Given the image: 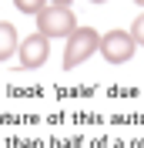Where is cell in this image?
I'll return each mask as SVG.
<instances>
[{"label":"cell","mask_w":144,"mask_h":148,"mask_svg":"<svg viewBox=\"0 0 144 148\" xmlns=\"http://www.w3.org/2000/svg\"><path fill=\"white\" fill-rule=\"evenodd\" d=\"M37 17V34H44L47 40H64L77 27V17H74L71 7H57V3H47L34 14Z\"/></svg>","instance_id":"6da1fadb"},{"label":"cell","mask_w":144,"mask_h":148,"mask_svg":"<svg viewBox=\"0 0 144 148\" xmlns=\"http://www.w3.org/2000/svg\"><path fill=\"white\" fill-rule=\"evenodd\" d=\"M97 40H101V34L94 27H74L67 34V47H64V71H74L90 54H97Z\"/></svg>","instance_id":"7a4b0ae2"},{"label":"cell","mask_w":144,"mask_h":148,"mask_svg":"<svg viewBox=\"0 0 144 148\" xmlns=\"http://www.w3.org/2000/svg\"><path fill=\"white\" fill-rule=\"evenodd\" d=\"M97 54L104 57L107 64H127V61L137 54V44H134V37L127 34V30H107V34H101V40H97Z\"/></svg>","instance_id":"3957f363"},{"label":"cell","mask_w":144,"mask_h":148,"mask_svg":"<svg viewBox=\"0 0 144 148\" xmlns=\"http://www.w3.org/2000/svg\"><path fill=\"white\" fill-rule=\"evenodd\" d=\"M47 57H50V40H47L44 34H30V37H24L17 44V64L24 67V71L44 67Z\"/></svg>","instance_id":"277c9868"},{"label":"cell","mask_w":144,"mask_h":148,"mask_svg":"<svg viewBox=\"0 0 144 148\" xmlns=\"http://www.w3.org/2000/svg\"><path fill=\"white\" fill-rule=\"evenodd\" d=\"M17 44H20L17 27L10 20H0V61H10V57L17 54Z\"/></svg>","instance_id":"5b68a950"},{"label":"cell","mask_w":144,"mask_h":148,"mask_svg":"<svg viewBox=\"0 0 144 148\" xmlns=\"http://www.w3.org/2000/svg\"><path fill=\"white\" fill-rule=\"evenodd\" d=\"M14 7H17L20 14H30V17H34L40 7H47V0H14Z\"/></svg>","instance_id":"8992f818"},{"label":"cell","mask_w":144,"mask_h":148,"mask_svg":"<svg viewBox=\"0 0 144 148\" xmlns=\"http://www.w3.org/2000/svg\"><path fill=\"white\" fill-rule=\"evenodd\" d=\"M127 34L134 37V44H137V47H144V14L134 20V24H131V30H127Z\"/></svg>","instance_id":"52a82bcc"},{"label":"cell","mask_w":144,"mask_h":148,"mask_svg":"<svg viewBox=\"0 0 144 148\" xmlns=\"http://www.w3.org/2000/svg\"><path fill=\"white\" fill-rule=\"evenodd\" d=\"M47 3H57V7H71L74 0H47Z\"/></svg>","instance_id":"ba28073f"},{"label":"cell","mask_w":144,"mask_h":148,"mask_svg":"<svg viewBox=\"0 0 144 148\" xmlns=\"http://www.w3.org/2000/svg\"><path fill=\"white\" fill-rule=\"evenodd\" d=\"M134 3H137V7H144V0H134Z\"/></svg>","instance_id":"9c48e42d"},{"label":"cell","mask_w":144,"mask_h":148,"mask_svg":"<svg viewBox=\"0 0 144 148\" xmlns=\"http://www.w3.org/2000/svg\"><path fill=\"white\" fill-rule=\"evenodd\" d=\"M90 3H104V0H90Z\"/></svg>","instance_id":"30bf717a"}]
</instances>
